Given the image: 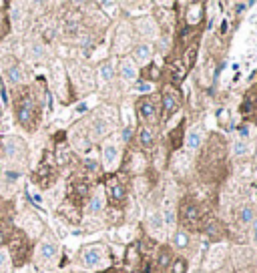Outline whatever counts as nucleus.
<instances>
[{
	"label": "nucleus",
	"instance_id": "obj_8",
	"mask_svg": "<svg viewBox=\"0 0 257 273\" xmlns=\"http://www.w3.org/2000/svg\"><path fill=\"white\" fill-rule=\"evenodd\" d=\"M4 153H6V157H10V159H16V157H20L23 153H26V149H25V145L20 143L16 137H8V139H4Z\"/></svg>",
	"mask_w": 257,
	"mask_h": 273
},
{
	"label": "nucleus",
	"instance_id": "obj_33",
	"mask_svg": "<svg viewBox=\"0 0 257 273\" xmlns=\"http://www.w3.org/2000/svg\"><path fill=\"white\" fill-rule=\"evenodd\" d=\"M84 167H87L89 171H97V169H99V165H97L95 161H84Z\"/></svg>",
	"mask_w": 257,
	"mask_h": 273
},
{
	"label": "nucleus",
	"instance_id": "obj_17",
	"mask_svg": "<svg viewBox=\"0 0 257 273\" xmlns=\"http://www.w3.org/2000/svg\"><path fill=\"white\" fill-rule=\"evenodd\" d=\"M139 143L145 147V149H149V147L153 145V131L149 129V127H143L139 131Z\"/></svg>",
	"mask_w": 257,
	"mask_h": 273
},
{
	"label": "nucleus",
	"instance_id": "obj_36",
	"mask_svg": "<svg viewBox=\"0 0 257 273\" xmlns=\"http://www.w3.org/2000/svg\"><path fill=\"white\" fill-rule=\"evenodd\" d=\"M253 237H255V243H257V219H253Z\"/></svg>",
	"mask_w": 257,
	"mask_h": 273
},
{
	"label": "nucleus",
	"instance_id": "obj_13",
	"mask_svg": "<svg viewBox=\"0 0 257 273\" xmlns=\"http://www.w3.org/2000/svg\"><path fill=\"white\" fill-rule=\"evenodd\" d=\"M6 76H8V80L12 82V85H18V82L25 80L26 73H25V69L20 67V65H12V67L8 69V73H6Z\"/></svg>",
	"mask_w": 257,
	"mask_h": 273
},
{
	"label": "nucleus",
	"instance_id": "obj_26",
	"mask_svg": "<svg viewBox=\"0 0 257 273\" xmlns=\"http://www.w3.org/2000/svg\"><path fill=\"white\" fill-rule=\"evenodd\" d=\"M101 209H103V199L97 195V197H93V199H91L89 211H91V213H97V211H101Z\"/></svg>",
	"mask_w": 257,
	"mask_h": 273
},
{
	"label": "nucleus",
	"instance_id": "obj_18",
	"mask_svg": "<svg viewBox=\"0 0 257 273\" xmlns=\"http://www.w3.org/2000/svg\"><path fill=\"white\" fill-rule=\"evenodd\" d=\"M121 76L127 78V80H131V78L137 76V71H135V67H133V62H128V60L123 62V65H121Z\"/></svg>",
	"mask_w": 257,
	"mask_h": 273
},
{
	"label": "nucleus",
	"instance_id": "obj_6",
	"mask_svg": "<svg viewBox=\"0 0 257 273\" xmlns=\"http://www.w3.org/2000/svg\"><path fill=\"white\" fill-rule=\"evenodd\" d=\"M54 179H56V171L52 169L51 165H40L38 167V171L34 173V181L40 185V187H51L52 183H54Z\"/></svg>",
	"mask_w": 257,
	"mask_h": 273
},
{
	"label": "nucleus",
	"instance_id": "obj_22",
	"mask_svg": "<svg viewBox=\"0 0 257 273\" xmlns=\"http://www.w3.org/2000/svg\"><path fill=\"white\" fill-rule=\"evenodd\" d=\"M173 241H175L177 247H187V245H189V235L185 233V231H177L175 237H173Z\"/></svg>",
	"mask_w": 257,
	"mask_h": 273
},
{
	"label": "nucleus",
	"instance_id": "obj_2",
	"mask_svg": "<svg viewBox=\"0 0 257 273\" xmlns=\"http://www.w3.org/2000/svg\"><path fill=\"white\" fill-rule=\"evenodd\" d=\"M14 113L18 123L23 124L26 131H34L36 124L40 121V104L34 99V95L30 93V89H25L16 93L14 97Z\"/></svg>",
	"mask_w": 257,
	"mask_h": 273
},
{
	"label": "nucleus",
	"instance_id": "obj_15",
	"mask_svg": "<svg viewBox=\"0 0 257 273\" xmlns=\"http://www.w3.org/2000/svg\"><path fill=\"white\" fill-rule=\"evenodd\" d=\"M257 107V100H255V93H247L245 95V100H243V104H241V115H249L253 109Z\"/></svg>",
	"mask_w": 257,
	"mask_h": 273
},
{
	"label": "nucleus",
	"instance_id": "obj_12",
	"mask_svg": "<svg viewBox=\"0 0 257 273\" xmlns=\"http://www.w3.org/2000/svg\"><path fill=\"white\" fill-rule=\"evenodd\" d=\"M171 263H173V253H171V249L167 245H163L159 249V257H157V267L159 269H167Z\"/></svg>",
	"mask_w": 257,
	"mask_h": 273
},
{
	"label": "nucleus",
	"instance_id": "obj_27",
	"mask_svg": "<svg viewBox=\"0 0 257 273\" xmlns=\"http://www.w3.org/2000/svg\"><path fill=\"white\" fill-rule=\"evenodd\" d=\"M163 217H161V213H155L153 217H151V221H149V223H151V227L157 231V229H161L163 227V221H161Z\"/></svg>",
	"mask_w": 257,
	"mask_h": 273
},
{
	"label": "nucleus",
	"instance_id": "obj_29",
	"mask_svg": "<svg viewBox=\"0 0 257 273\" xmlns=\"http://www.w3.org/2000/svg\"><path fill=\"white\" fill-rule=\"evenodd\" d=\"M137 89H139L141 93H149V91H151L153 87H151V82H143V80H141L139 85H137Z\"/></svg>",
	"mask_w": 257,
	"mask_h": 273
},
{
	"label": "nucleus",
	"instance_id": "obj_5",
	"mask_svg": "<svg viewBox=\"0 0 257 273\" xmlns=\"http://www.w3.org/2000/svg\"><path fill=\"white\" fill-rule=\"evenodd\" d=\"M89 193H91V183L87 179H77L69 187V197H71V201L75 205H80L84 199L89 197Z\"/></svg>",
	"mask_w": 257,
	"mask_h": 273
},
{
	"label": "nucleus",
	"instance_id": "obj_11",
	"mask_svg": "<svg viewBox=\"0 0 257 273\" xmlns=\"http://www.w3.org/2000/svg\"><path fill=\"white\" fill-rule=\"evenodd\" d=\"M106 191H109V197H111L113 201H123V199L127 197L125 185H121V183H117V181H111L109 187H106Z\"/></svg>",
	"mask_w": 257,
	"mask_h": 273
},
{
	"label": "nucleus",
	"instance_id": "obj_35",
	"mask_svg": "<svg viewBox=\"0 0 257 273\" xmlns=\"http://www.w3.org/2000/svg\"><path fill=\"white\" fill-rule=\"evenodd\" d=\"M131 135H133V131H131V129H125V131H123V139H125V141L131 139Z\"/></svg>",
	"mask_w": 257,
	"mask_h": 273
},
{
	"label": "nucleus",
	"instance_id": "obj_14",
	"mask_svg": "<svg viewBox=\"0 0 257 273\" xmlns=\"http://www.w3.org/2000/svg\"><path fill=\"white\" fill-rule=\"evenodd\" d=\"M163 109H165V117L173 115L177 111V99L171 93H163Z\"/></svg>",
	"mask_w": 257,
	"mask_h": 273
},
{
	"label": "nucleus",
	"instance_id": "obj_10",
	"mask_svg": "<svg viewBox=\"0 0 257 273\" xmlns=\"http://www.w3.org/2000/svg\"><path fill=\"white\" fill-rule=\"evenodd\" d=\"M82 261H84V265H89V267H97L101 263V251L97 247H87L84 249V253H82Z\"/></svg>",
	"mask_w": 257,
	"mask_h": 273
},
{
	"label": "nucleus",
	"instance_id": "obj_16",
	"mask_svg": "<svg viewBox=\"0 0 257 273\" xmlns=\"http://www.w3.org/2000/svg\"><path fill=\"white\" fill-rule=\"evenodd\" d=\"M12 227H10V223H6V221H0V245H4V243H8L10 241V237H12Z\"/></svg>",
	"mask_w": 257,
	"mask_h": 273
},
{
	"label": "nucleus",
	"instance_id": "obj_37",
	"mask_svg": "<svg viewBox=\"0 0 257 273\" xmlns=\"http://www.w3.org/2000/svg\"><path fill=\"white\" fill-rule=\"evenodd\" d=\"M84 111H87V102H82V104H80V107L77 109V113H84Z\"/></svg>",
	"mask_w": 257,
	"mask_h": 273
},
{
	"label": "nucleus",
	"instance_id": "obj_7",
	"mask_svg": "<svg viewBox=\"0 0 257 273\" xmlns=\"http://www.w3.org/2000/svg\"><path fill=\"white\" fill-rule=\"evenodd\" d=\"M137 113H139V117L143 121H153L155 115H157V107H155V102L151 99L145 97V99H141L137 102Z\"/></svg>",
	"mask_w": 257,
	"mask_h": 273
},
{
	"label": "nucleus",
	"instance_id": "obj_34",
	"mask_svg": "<svg viewBox=\"0 0 257 273\" xmlns=\"http://www.w3.org/2000/svg\"><path fill=\"white\" fill-rule=\"evenodd\" d=\"M0 97H2V102H4V104L8 102V95H6V89H4L2 85H0Z\"/></svg>",
	"mask_w": 257,
	"mask_h": 273
},
{
	"label": "nucleus",
	"instance_id": "obj_19",
	"mask_svg": "<svg viewBox=\"0 0 257 273\" xmlns=\"http://www.w3.org/2000/svg\"><path fill=\"white\" fill-rule=\"evenodd\" d=\"M103 155H104V165H109V167L117 161V149H115L113 145H106L104 151H103Z\"/></svg>",
	"mask_w": 257,
	"mask_h": 273
},
{
	"label": "nucleus",
	"instance_id": "obj_1",
	"mask_svg": "<svg viewBox=\"0 0 257 273\" xmlns=\"http://www.w3.org/2000/svg\"><path fill=\"white\" fill-rule=\"evenodd\" d=\"M199 173L205 181L219 183L227 177V143L219 135H211L199 157Z\"/></svg>",
	"mask_w": 257,
	"mask_h": 273
},
{
	"label": "nucleus",
	"instance_id": "obj_24",
	"mask_svg": "<svg viewBox=\"0 0 257 273\" xmlns=\"http://www.w3.org/2000/svg\"><path fill=\"white\" fill-rule=\"evenodd\" d=\"M135 54H137V58H139V60H147L149 56H151V49H149L147 45H141V47H137Z\"/></svg>",
	"mask_w": 257,
	"mask_h": 273
},
{
	"label": "nucleus",
	"instance_id": "obj_25",
	"mask_svg": "<svg viewBox=\"0 0 257 273\" xmlns=\"http://www.w3.org/2000/svg\"><path fill=\"white\" fill-rule=\"evenodd\" d=\"M233 149H235V155H245L247 153V145H245V141L243 139H237V141H235V147H233Z\"/></svg>",
	"mask_w": 257,
	"mask_h": 273
},
{
	"label": "nucleus",
	"instance_id": "obj_30",
	"mask_svg": "<svg viewBox=\"0 0 257 273\" xmlns=\"http://www.w3.org/2000/svg\"><path fill=\"white\" fill-rule=\"evenodd\" d=\"M104 131H106L104 123H103V121H97V123H95V133H97V135H103Z\"/></svg>",
	"mask_w": 257,
	"mask_h": 273
},
{
	"label": "nucleus",
	"instance_id": "obj_9",
	"mask_svg": "<svg viewBox=\"0 0 257 273\" xmlns=\"http://www.w3.org/2000/svg\"><path fill=\"white\" fill-rule=\"evenodd\" d=\"M54 255H56V245H54V243L45 241V243H40V245H38V253H36L38 261L47 263V261H51Z\"/></svg>",
	"mask_w": 257,
	"mask_h": 273
},
{
	"label": "nucleus",
	"instance_id": "obj_4",
	"mask_svg": "<svg viewBox=\"0 0 257 273\" xmlns=\"http://www.w3.org/2000/svg\"><path fill=\"white\" fill-rule=\"evenodd\" d=\"M8 243H10V257H12L14 265H25V261L30 255V243H28V239L23 233L14 231Z\"/></svg>",
	"mask_w": 257,
	"mask_h": 273
},
{
	"label": "nucleus",
	"instance_id": "obj_23",
	"mask_svg": "<svg viewBox=\"0 0 257 273\" xmlns=\"http://www.w3.org/2000/svg\"><path fill=\"white\" fill-rule=\"evenodd\" d=\"M255 217H253V209L251 207H243L241 211H239V221L241 223H249V221H253Z\"/></svg>",
	"mask_w": 257,
	"mask_h": 273
},
{
	"label": "nucleus",
	"instance_id": "obj_3",
	"mask_svg": "<svg viewBox=\"0 0 257 273\" xmlns=\"http://www.w3.org/2000/svg\"><path fill=\"white\" fill-rule=\"evenodd\" d=\"M179 221L187 229H203V225L207 223V219H203V213H201L199 205L191 197H185L181 201V205H179Z\"/></svg>",
	"mask_w": 257,
	"mask_h": 273
},
{
	"label": "nucleus",
	"instance_id": "obj_31",
	"mask_svg": "<svg viewBox=\"0 0 257 273\" xmlns=\"http://www.w3.org/2000/svg\"><path fill=\"white\" fill-rule=\"evenodd\" d=\"M6 261H8V255H6V251H4V249H0V269H2V267L6 265Z\"/></svg>",
	"mask_w": 257,
	"mask_h": 273
},
{
	"label": "nucleus",
	"instance_id": "obj_32",
	"mask_svg": "<svg viewBox=\"0 0 257 273\" xmlns=\"http://www.w3.org/2000/svg\"><path fill=\"white\" fill-rule=\"evenodd\" d=\"M147 73H149V76H151V78H159V73H157V67H155V65L149 67Z\"/></svg>",
	"mask_w": 257,
	"mask_h": 273
},
{
	"label": "nucleus",
	"instance_id": "obj_38",
	"mask_svg": "<svg viewBox=\"0 0 257 273\" xmlns=\"http://www.w3.org/2000/svg\"><path fill=\"white\" fill-rule=\"evenodd\" d=\"M255 175H257V165H255Z\"/></svg>",
	"mask_w": 257,
	"mask_h": 273
},
{
	"label": "nucleus",
	"instance_id": "obj_21",
	"mask_svg": "<svg viewBox=\"0 0 257 273\" xmlns=\"http://www.w3.org/2000/svg\"><path fill=\"white\" fill-rule=\"evenodd\" d=\"M171 273H187V261L183 257H177L171 263Z\"/></svg>",
	"mask_w": 257,
	"mask_h": 273
},
{
	"label": "nucleus",
	"instance_id": "obj_20",
	"mask_svg": "<svg viewBox=\"0 0 257 273\" xmlns=\"http://www.w3.org/2000/svg\"><path fill=\"white\" fill-rule=\"evenodd\" d=\"M199 145H201V133L199 131H191L187 135V147L189 149H199Z\"/></svg>",
	"mask_w": 257,
	"mask_h": 273
},
{
	"label": "nucleus",
	"instance_id": "obj_28",
	"mask_svg": "<svg viewBox=\"0 0 257 273\" xmlns=\"http://www.w3.org/2000/svg\"><path fill=\"white\" fill-rule=\"evenodd\" d=\"M101 74H103L104 80L113 78V67H111V65H103V67H101Z\"/></svg>",
	"mask_w": 257,
	"mask_h": 273
}]
</instances>
